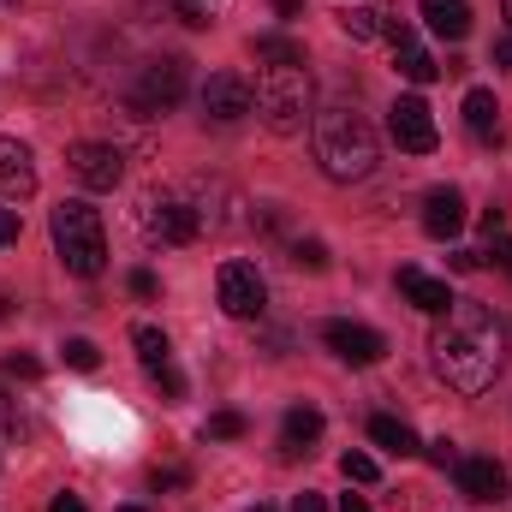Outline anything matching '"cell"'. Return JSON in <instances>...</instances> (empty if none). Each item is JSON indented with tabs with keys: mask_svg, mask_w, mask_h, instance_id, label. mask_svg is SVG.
Segmentation results:
<instances>
[{
	"mask_svg": "<svg viewBox=\"0 0 512 512\" xmlns=\"http://www.w3.org/2000/svg\"><path fill=\"white\" fill-rule=\"evenodd\" d=\"M340 471H346V483H376V477H382V465H376L370 453H346Z\"/></svg>",
	"mask_w": 512,
	"mask_h": 512,
	"instance_id": "obj_26",
	"label": "cell"
},
{
	"mask_svg": "<svg viewBox=\"0 0 512 512\" xmlns=\"http://www.w3.org/2000/svg\"><path fill=\"white\" fill-rule=\"evenodd\" d=\"M423 453H429V465H441V471H447V465H459V453H453V441H435V447H423Z\"/></svg>",
	"mask_w": 512,
	"mask_h": 512,
	"instance_id": "obj_32",
	"label": "cell"
},
{
	"mask_svg": "<svg viewBox=\"0 0 512 512\" xmlns=\"http://www.w3.org/2000/svg\"><path fill=\"white\" fill-rule=\"evenodd\" d=\"M447 262H453L459 274H471V268H483V251H453V256H447Z\"/></svg>",
	"mask_w": 512,
	"mask_h": 512,
	"instance_id": "obj_34",
	"label": "cell"
},
{
	"mask_svg": "<svg viewBox=\"0 0 512 512\" xmlns=\"http://www.w3.org/2000/svg\"><path fill=\"white\" fill-rule=\"evenodd\" d=\"M292 262L310 268V274H328V245H322V239H298V245H292Z\"/></svg>",
	"mask_w": 512,
	"mask_h": 512,
	"instance_id": "obj_25",
	"label": "cell"
},
{
	"mask_svg": "<svg viewBox=\"0 0 512 512\" xmlns=\"http://www.w3.org/2000/svg\"><path fill=\"white\" fill-rule=\"evenodd\" d=\"M191 209H197V221H203V227H215V233L239 227V215H233V209H239V197H233L227 185H197V203H191Z\"/></svg>",
	"mask_w": 512,
	"mask_h": 512,
	"instance_id": "obj_18",
	"label": "cell"
},
{
	"mask_svg": "<svg viewBox=\"0 0 512 512\" xmlns=\"http://www.w3.org/2000/svg\"><path fill=\"white\" fill-rule=\"evenodd\" d=\"M221 310L227 316H239V322H256L262 310H268V280L256 274L251 262H221Z\"/></svg>",
	"mask_w": 512,
	"mask_h": 512,
	"instance_id": "obj_6",
	"label": "cell"
},
{
	"mask_svg": "<svg viewBox=\"0 0 512 512\" xmlns=\"http://www.w3.org/2000/svg\"><path fill=\"white\" fill-rule=\"evenodd\" d=\"M429 358H435V376L453 393H483V387H495L501 364H507V322L489 304L453 298V310L429 334Z\"/></svg>",
	"mask_w": 512,
	"mask_h": 512,
	"instance_id": "obj_1",
	"label": "cell"
},
{
	"mask_svg": "<svg viewBox=\"0 0 512 512\" xmlns=\"http://www.w3.org/2000/svg\"><path fill=\"white\" fill-rule=\"evenodd\" d=\"M483 233H489V239H495V233H507V215H501V209H489V215H483Z\"/></svg>",
	"mask_w": 512,
	"mask_h": 512,
	"instance_id": "obj_37",
	"label": "cell"
},
{
	"mask_svg": "<svg viewBox=\"0 0 512 512\" xmlns=\"http://www.w3.org/2000/svg\"><path fill=\"white\" fill-rule=\"evenodd\" d=\"M316 167L334 179V185H358L376 173V131L358 108H322L316 114Z\"/></svg>",
	"mask_w": 512,
	"mask_h": 512,
	"instance_id": "obj_2",
	"label": "cell"
},
{
	"mask_svg": "<svg viewBox=\"0 0 512 512\" xmlns=\"http://www.w3.org/2000/svg\"><path fill=\"white\" fill-rule=\"evenodd\" d=\"M131 292H137V298H155V292H161V280H155L149 268H137V274H131Z\"/></svg>",
	"mask_w": 512,
	"mask_h": 512,
	"instance_id": "obj_31",
	"label": "cell"
},
{
	"mask_svg": "<svg viewBox=\"0 0 512 512\" xmlns=\"http://www.w3.org/2000/svg\"><path fill=\"white\" fill-rule=\"evenodd\" d=\"M340 30H346L352 42H370V36H382V12H376V6H346V12H340Z\"/></svg>",
	"mask_w": 512,
	"mask_h": 512,
	"instance_id": "obj_24",
	"label": "cell"
},
{
	"mask_svg": "<svg viewBox=\"0 0 512 512\" xmlns=\"http://www.w3.org/2000/svg\"><path fill=\"white\" fill-rule=\"evenodd\" d=\"M501 6H507V24H512V0H501Z\"/></svg>",
	"mask_w": 512,
	"mask_h": 512,
	"instance_id": "obj_41",
	"label": "cell"
},
{
	"mask_svg": "<svg viewBox=\"0 0 512 512\" xmlns=\"http://www.w3.org/2000/svg\"><path fill=\"white\" fill-rule=\"evenodd\" d=\"M131 346H137L143 370H155V364H173V346H167V334H161V328H149V322H137V328H131Z\"/></svg>",
	"mask_w": 512,
	"mask_h": 512,
	"instance_id": "obj_23",
	"label": "cell"
},
{
	"mask_svg": "<svg viewBox=\"0 0 512 512\" xmlns=\"http://www.w3.org/2000/svg\"><path fill=\"white\" fill-rule=\"evenodd\" d=\"M399 292H405V298H411L423 316H447V310H453V292H447V280H429V274H423V268H411V262L399 268Z\"/></svg>",
	"mask_w": 512,
	"mask_h": 512,
	"instance_id": "obj_15",
	"label": "cell"
},
{
	"mask_svg": "<svg viewBox=\"0 0 512 512\" xmlns=\"http://www.w3.org/2000/svg\"><path fill=\"white\" fill-rule=\"evenodd\" d=\"M340 512H370V501H364V495H346V501H340Z\"/></svg>",
	"mask_w": 512,
	"mask_h": 512,
	"instance_id": "obj_40",
	"label": "cell"
},
{
	"mask_svg": "<svg viewBox=\"0 0 512 512\" xmlns=\"http://www.w3.org/2000/svg\"><path fill=\"white\" fill-rule=\"evenodd\" d=\"M495 66L512 72V30H507V36H495Z\"/></svg>",
	"mask_w": 512,
	"mask_h": 512,
	"instance_id": "obj_35",
	"label": "cell"
},
{
	"mask_svg": "<svg viewBox=\"0 0 512 512\" xmlns=\"http://www.w3.org/2000/svg\"><path fill=\"white\" fill-rule=\"evenodd\" d=\"M274 12H280V18H298V12H304V0H274Z\"/></svg>",
	"mask_w": 512,
	"mask_h": 512,
	"instance_id": "obj_39",
	"label": "cell"
},
{
	"mask_svg": "<svg viewBox=\"0 0 512 512\" xmlns=\"http://www.w3.org/2000/svg\"><path fill=\"white\" fill-rule=\"evenodd\" d=\"M370 441L393 453V459H411V453H423V441L411 435V423H399V417H370Z\"/></svg>",
	"mask_w": 512,
	"mask_h": 512,
	"instance_id": "obj_19",
	"label": "cell"
},
{
	"mask_svg": "<svg viewBox=\"0 0 512 512\" xmlns=\"http://www.w3.org/2000/svg\"><path fill=\"white\" fill-rule=\"evenodd\" d=\"M507 268H512V262H507Z\"/></svg>",
	"mask_w": 512,
	"mask_h": 512,
	"instance_id": "obj_44",
	"label": "cell"
},
{
	"mask_svg": "<svg viewBox=\"0 0 512 512\" xmlns=\"http://www.w3.org/2000/svg\"><path fill=\"white\" fill-rule=\"evenodd\" d=\"M66 364H72V370H96V364H102L96 340H84V334H78V340H66Z\"/></svg>",
	"mask_w": 512,
	"mask_h": 512,
	"instance_id": "obj_27",
	"label": "cell"
},
{
	"mask_svg": "<svg viewBox=\"0 0 512 512\" xmlns=\"http://www.w3.org/2000/svg\"><path fill=\"white\" fill-rule=\"evenodd\" d=\"M251 108H256V90L239 72H215V78L203 84V114H209L215 126H239Z\"/></svg>",
	"mask_w": 512,
	"mask_h": 512,
	"instance_id": "obj_11",
	"label": "cell"
},
{
	"mask_svg": "<svg viewBox=\"0 0 512 512\" xmlns=\"http://www.w3.org/2000/svg\"><path fill=\"white\" fill-rule=\"evenodd\" d=\"M465 126L477 131L483 143H489V137H501V102H495L489 90H471V96H465Z\"/></svg>",
	"mask_w": 512,
	"mask_h": 512,
	"instance_id": "obj_21",
	"label": "cell"
},
{
	"mask_svg": "<svg viewBox=\"0 0 512 512\" xmlns=\"http://www.w3.org/2000/svg\"><path fill=\"white\" fill-rule=\"evenodd\" d=\"M453 471H459V495H465V501H477V507H501V501H507V465H501V459L471 453V459H459Z\"/></svg>",
	"mask_w": 512,
	"mask_h": 512,
	"instance_id": "obj_12",
	"label": "cell"
},
{
	"mask_svg": "<svg viewBox=\"0 0 512 512\" xmlns=\"http://www.w3.org/2000/svg\"><path fill=\"white\" fill-rule=\"evenodd\" d=\"M36 191V161L18 137H0V203H24Z\"/></svg>",
	"mask_w": 512,
	"mask_h": 512,
	"instance_id": "obj_13",
	"label": "cell"
},
{
	"mask_svg": "<svg viewBox=\"0 0 512 512\" xmlns=\"http://www.w3.org/2000/svg\"><path fill=\"white\" fill-rule=\"evenodd\" d=\"M256 114L274 137H292L310 120V72L304 66H262L256 78Z\"/></svg>",
	"mask_w": 512,
	"mask_h": 512,
	"instance_id": "obj_4",
	"label": "cell"
},
{
	"mask_svg": "<svg viewBox=\"0 0 512 512\" xmlns=\"http://www.w3.org/2000/svg\"><path fill=\"white\" fill-rule=\"evenodd\" d=\"M0 370H6L12 382H36V376H42V364H36V358H24V352H6V358H0Z\"/></svg>",
	"mask_w": 512,
	"mask_h": 512,
	"instance_id": "obj_30",
	"label": "cell"
},
{
	"mask_svg": "<svg viewBox=\"0 0 512 512\" xmlns=\"http://www.w3.org/2000/svg\"><path fill=\"white\" fill-rule=\"evenodd\" d=\"M48 512H90V507H84L78 495H54V507H48Z\"/></svg>",
	"mask_w": 512,
	"mask_h": 512,
	"instance_id": "obj_38",
	"label": "cell"
},
{
	"mask_svg": "<svg viewBox=\"0 0 512 512\" xmlns=\"http://www.w3.org/2000/svg\"><path fill=\"white\" fill-rule=\"evenodd\" d=\"M316 441H322V411H316V405H292L286 423H280V453L298 459V453H310Z\"/></svg>",
	"mask_w": 512,
	"mask_h": 512,
	"instance_id": "obj_16",
	"label": "cell"
},
{
	"mask_svg": "<svg viewBox=\"0 0 512 512\" xmlns=\"http://www.w3.org/2000/svg\"><path fill=\"white\" fill-rule=\"evenodd\" d=\"M251 512H274V507H251Z\"/></svg>",
	"mask_w": 512,
	"mask_h": 512,
	"instance_id": "obj_43",
	"label": "cell"
},
{
	"mask_svg": "<svg viewBox=\"0 0 512 512\" xmlns=\"http://www.w3.org/2000/svg\"><path fill=\"white\" fill-rule=\"evenodd\" d=\"M143 233L161 239V245H191L203 233V221H197V209L185 197H149L143 203Z\"/></svg>",
	"mask_w": 512,
	"mask_h": 512,
	"instance_id": "obj_8",
	"label": "cell"
},
{
	"mask_svg": "<svg viewBox=\"0 0 512 512\" xmlns=\"http://www.w3.org/2000/svg\"><path fill=\"white\" fill-rule=\"evenodd\" d=\"M245 435V417L239 411H215L209 417V441H239Z\"/></svg>",
	"mask_w": 512,
	"mask_h": 512,
	"instance_id": "obj_28",
	"label": "cell"
},
{
	"mask_svg": "<svg viewBox=\"0 0 512 512\" xmlns=\"http://www.w3.org/2000/svg\"><path fill=\"white\" fill-rule=\"evenodd\" d=\"M292 512H328L322 495H292Z\"/></svg>",
	"mask_w": 512,
	"mask_h": 512,
	"instance_id": "obj_36",
	"label": "cell"
},
{
	"mask_svg": "<svg viewBox=\"0 0 512 512\" xmlns=\"http://www.w3.org/2000/svg\"><path fill=\"white\" fill-rule=\"evenodd\" d=\"M459 227H465V197H459L453 185L429 191V197H423V233H429V239H453Z\"/></svg>",
	"mask_w": 512,
	"mask_h": 512,
	"instance_id": "obj_14",
	"label": "cell"
},
{
	"mask_svg": "<svg viewBox=\"0 0 512 512\" xmlns=\"http://www.w3.org/2000/svg\"><path fill=\"white\" fill-rule=\"evenodd\" d=\"M393 66H399V78H411V84H435V78H441V60H435L429 48H417V36L393 48Z\"/></svg>",
	"mask_w": 512,
	"mask_h": 512,
	"instance_id": "obj_20",
	"label": "cell"
},
{
	"mask_svg": "<svg viewBox=\"0 0 512 512\" xmlns=\"http://www.w3.org/2000/svg\"><path fill=\"white\" fill-rule=\"evenodd\" d=\"M387 131H393V143L399 149H411V155H429L435 149V114H429V102L423 96H399L393 102V114H387Z\"/></svg>",
	"mask_w": 512,
	"mask_h": 512,
	"instance_id": "obj_10",
	"label": "cell"
},
{
	"mask_svg": "<svg viewBox=\"0 0 512 512\" xmlns=\"http://www.w3.org/2000/svg\"><path fill=\"white\" fill-rule=\"evenodd\" d=\"M322 340H328V352H334L340 364H352V370H370V364L387 358V340L376 328H364V322H328Z\"/></svg>",
	"mask_w": 512,
	"mask_h": 512,
	"instance_id": "obj_9",
	"label": "cell"
},
{
	"mask_svg": "<svg viewBox=\"0 0 512 512\" xmlns=\"http://www.w3.org/2000/svg\"><path fill=\"white\" fill-rule=\"evenodd\" d=\"M120 512H149V507H120Z\"/></svg>",
	"mask_w": 512,
	"mask_h": 512,
	"instance_id": "obj_42",
	"label": "cell"
},
{
	"mask_svg": "<svg viewBox=\"0 0 512 512\" xmlns=\"http://www.w3.org/2000/svg\"><path fill=\"white\" fill-rule=\"evenodd\" d=\"M185 60H173V54H161V60H143V72H137V90H131V102L143 108V114H161V108H173L179 96H185Z\"/></svg>",
	"mask_w": 512,
	"mask_h": 512,
	"instance_id": "obj_5",
	"label": "cell"
},
{
	"mask_svg": "<svg viewBox=\"0 0 512 512\" xmlns=\"http://www.w3.org/2000/svg\"><path fill=\"white\" fill-rule=\"evenodd\" d=\"M0 245H18V209H0Z\"/></svg>",
	"mask_w": 512,
	"mask_h": 512,
	"instance_id": "obj_33",
	"label": "cell"
},
{
	"mask_svg": "<svg viewBox=\"0 0 512 512\" xmlns=\"http://www.w3.org/2000/svg\"><path fill=\"white\" fill-rule=\"evenodd\" d=\"M66 167H72V179L90 185V191H114V185L126 179V155H120L114 143H72V149H66Z\"/></svg>",
	"mask_w": 512,
	"mask_h": 512,
	"instance_id": "obj_7",
	"label": "cell"
},
{
	"mask_svg": "<svg viewBox=\"0 0 512 512\" xmlns=\"http://www.w3.org/2000/svg\"><path fill=\"white\" fill-rule=\"evenodd\" d=\"M54 251L60 262L78 274V280H96L108 268V233H102V215L90 203H60L54 209Z\"/></svg>",
	"mask_w": 512,
	"mask_h": 512,
	"instance_id": "obj_3",
	"label": "cell"
},
{
	"mask_svg": "<svg viewBox=\"0 0 512 512\" xmlns=\"http://www.w3.org/2000/svg\"><path fill=\"white\" fill-rule=\"evenodd\" d=\"M417 12H423V24H429L435 36H447V42H465V36H471V6H465V0H423Z\"/></svg>",
	"mask_w": 512,
	"mask_h": 512,
	"instance_id": "obj_17",
	"label": "cell"
},
{
	"mask_svg": "<svg viewBox=\"0 0 512 512\" xmlns=\"http://www.w3.org/2000/svg\"><path fill=\"white\" fill-rule=\"evenodd\" d=\"M256 60L262 66H304V42H292V36H256Z\"/></svg>",
	"mask_w": 512,
	"mask_h": 512,
	"instance_id": "obj_22",
	"label": "cell"
},
{
	"mask_svg": "<svg viewBox=\"0 0 512 512\" xmlns=\"http://www.w3.org/2000/svg\"><path fill=\"white\" fill-rule=\"evenodd\" d=\"M149 382L161 387V399H185V376H179L173 364H155V370H149Z\"/></svg>",
	"mask_w": 512,
	"mask_h": 512,
	"instance_id": "obj_29",
	"label": "cell"
}]
</instances>
